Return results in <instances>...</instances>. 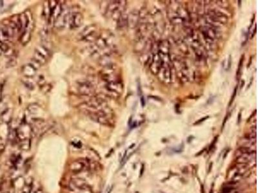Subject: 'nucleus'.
Listing matches in <instances>:
<instances>
[{
  "label": "nucleus",
  "instance_id": "nucleus-20",
  "mask_svg": "<svg viewBox=\"0 0 258 193\" xmlns=\"http://www.w3.org/2000/svg\"><path fill=\"white\" fill-rule=\"evenodd\" d=\"M33 61H34L35 63H37L38 64H39L40 66H42L45 64L47 62L48 59L47 58H45V57L41 55L40 54H39L38 52L34 51V53L33 55V58L32 59Z\"/></svg>",
  "mask_w": 258,
  "mask_h": 193
},
{
  "label": "nucleus",
  "instance_id": "nucleus-37",
  "mask_svg": "<svg viewBox=\"0 0 258 193\" xmlns=\"http://www.w3.org/2000/svg\"><path fill=\"white\" fill-rule=\"evenodd\" d=\"M240 118H241V113H239V120H238V122H240Z\"/></svg>",
  "mask_w": 258,
  "mask_h": 193
},
{
  "label": "nucleus",
  "instance_id": "nucleus-30",
  "mask_svg": "<svg viewBox=\"0 0 258 193\" xmlns=\"http://www.w3.org/2000/svg\"><path fill=\"white\" fill-rule=\"evenodd\" d=\"M5 150V144L4 142L3 139L0 137V155L4 152Z\"/></svg>",
  "mask_w": 258,
  "mask_h": 193
},
{
  "label": "nucleus",
  "instance_id": "nucleus-15",
  "mask_svg": "<svg viewBox=\"0 0 258 193\" xmlns=\"http://www.w3.org/2000/svg\"><path fill=\"white\" fill-rule=\"evenodd\" d=\"M13 111L11 108H7L0 113V121L2 123H9L12 120Z\"/></svg>",
  "mask_w": 258,
  "mask_h": 193
},
{
  "label": "nucleus",
  "instance_id": "nucleus-2",
  "mask_svg": "<svg viewBox=\"0 0 258 193\" xmlns=\"http://www.w3.org/2000/svg\"><path fill=\"white\" fill-rule=\"evenodd\" d=\"M126 5V1H110L106 5L104 13L107 17H110L112 19L117 20L119 17L124 12Z\"/></svg>",
  "mask_w": 258,
  "mask_h": 193
},
{
  "label": "nucleus",
  "instance_id": "nucleus-29",
  "mask_svg": "<svg viewBox=\"0 0 258 193\" xmlns=\"http://www.w3.org/2000/svg\"><path fill=\"white\" fill-rule=\"evenodd\" d=\"M243 58L244 56H242V58L240 59L239 63V67H238V69L237 71V77L238 79H239L240 77V74H241V68H242V66H243Z\"/></svg>",
  "mask_w": 258,
  "mask_h": 193
},
{
  "label": "nucleus",
  "instance_id": "nucleus-16",
  "mask_svg": "<svg viewBox=\"0 0 258 193\" xmlns=\"http://www.w3.org/2000/svg\"><path fill=\"white\" fill-rule=\"evenodd\" d=\"M116 21L117 27L118 29L122 30L128 27V15L124 12L119 17V18Z\"/></svg>",
  "mask_w": 258,
  "mask_h": 193
},
{
  "label": "nucleus",
  "instance_id": "nucleus-23",
  "mask_svg": "<svg viewBox=\"0 0 258 193\" xmlns=\"http://www.w3.org/2000/svg\"><path fill=\"white\" fill-rule=\"evenodd\" d=\"M40 106L37 104H30L27 108V111L30 114V115H35L38 113L39 111Z\"/></svg>",
  "mask_w": 258,
  "mask_h": 193
},
{
  "label": "nucleus",
  "instance_id": "nucleus-6",
  "mask_svg": "<svg viewBox=\"0 0 258 193\" xmlns=\"http://www.w3.org/2000/svg\"><path fill=\"white\" fill-rule=\"evenodd\" d=\"M90 165L89 160L81 158L72 162L69 165V170L73 174H79L89 169Z\"/></svg>",
  "mask_w": 258,
  "mask_h": 193
},
{
  "label": "nucleus",
  "instance_id": "nucleus-3",
  "mask_svg": "<svg viewBox=\"0 0 258 193\" xmlns=\"http://www.w3.org/2000/svg\"><path fill=\"white\" fill-rule=\"evenodd\" d=\"M207 16L208 19L207 21L208 25L213 27H217L219 25H225L228 22L229 17L222 12L211 9L207 13Z\"/></svg>",
  "mask_w": 258,
  "mask_h": 193
},
{
  "label": "nucleus",
  "instance_id": "nucleus-26",
  "mask_svg": "<svg viewBox=\"0 0 258 193\" xmlns=\"http://www.w3.org/2000/svg\"><path fill=\"white\" fill-rule=\"evenodd\" d=\"M177 46L179 47L180 50L182 52H183V53H184L185 54L186 53H188V48H187V46H186V44H185L183 41H181L177 42Z\"/></svg>",
  "mask_w": 258,
  "mask_h": 193
},
{
  "label": "nucleus",
  "instance_id": "nucleus-34",
  "mask_svg": "<svg viewBox=\"0 0 258 193\" xmlns=\"http://www.w3.org/2000/svg\"><path fill=\"white\" fill-rule=\"evenodd\" d=\"M141 105L143 107H144L145 106V98L143 97V96H141Z\"/></svg>",
  "mask_w": 258,
  "mask_h": 193
},
{
  "label": "nucleus",
  "instance_id": "nucleus-9",
  "mask_svg": "<svg viewBox=\"0 0 258 193\" xmlns=\"http://www.w3.org/2000/svg\"><path fill=\"white\" fill-rule=\"evenodd\" d=\"M83 20L84 17L81 12H70L67 22L69 28L71 30H74L79 28L83 25Z\"/></svg>",
  "mask_w": 258,
  "mask_h": 193
},
{
  "label": "nucleus",
  "instance_id": "nucleus-8",
  "mask_svg": "<svg viewBox=\"0 0 258 193\" xmlns=\"http://www.w3.org/2000/svg\"><path fill=\"white\" fill-rule=\"evenodd\" d=\"M200 32H201L203 38L207 43L212 44L213 41L218 37V32L217 30L210 25L201 26L199 28Z\"/></svg>",
  "mask_w": 258,
  "mask_h": 193
},
{
  "label": "nucleus",
  "instance_id": "nucleus-32",
  "mask_svg": "<svg viewBox=\"0 0 258 193\" xmlns=\"http://www.w3.org/2000/svg\"><path fill=\"white\" fill-rule=\"evenodd\" d=\"M3 85L0 84V102L2 100V96H3Z\"/></svg>",
  "mask_w": 258,
  "mask_h": 193
},
{
  "label": "nucleus",
  "instance_id": "nucleus-1",
  "mask_svg": "<svg viewBox=\"0 0 258 193\" xmlns=\"http://www.w3.org/2000/svg\"><path fill=\"white\" fill-rule=\"evenodd\" d=\"M17 143L20 149L23 150H29L30 147V140L33 134L32 126L26 121H22L16 128Z\"/></svg>",
  "mask_w": 258,
  "mask_h": 193
},
{
  "label": "nucleus",
  "instance_id": "nucleus-10",
  "mask_svg": "<svg viewBox=\"0 0 258 193\" xmlns=\"http://www.w3.org/2000/svg\"><path fill=\"white\" fill-rule=\"evenodd\" d=\"M105 88L110 94L120 95L123 90V85L121 80L105 83Z\"/></svg>",
  "mask_w": 258,
  "mask_h": 193
},
{
  "label": "nucleus",
  "instance_id": "nucleus-21",
  "mask_svg": "<svg viewBox=\"0 0 258 193\" xmlns=\"http://www.w3.org/2000/svg\"><path fill=\"white\" fill-rule=\"evenodd\" d=\"M40 37L42 39V40L45 42H47L48 40V37L50 36V31H49V28L48 27H43L39 33Z\"/></svg>",
  "mask_w": 258,
  "mask_h": 193
},
{
  "label": "nucleus",
  "instance_id": "nucleus-7",
  "mask_svg": "<svg viewBox=\"0 0 258 193\" xmlns=\"http://www.w3.org/2000/svg\"><path fill=\"white\" fill-rule=\"evenodd\" d=\"M77 91L83 96H92L95 94V87L88 80H81L77 82Z\"/></svg>",
  "mask_w": 258,
  "mask_h": 193
},
{
  "label": "nucleus",
  "instance_id": "nucleus-13",
  "mask_svg": "<svg viewBox=\"0 0 258 193\" xmlns=\"http://www.w3.org/2000/svg\"><path fill=\"white\" fill-rule=\"evenodd\" d=\"M21 71L25 77L32 78L35 76L38 69L35 68L31 63H27L22 66Z\"/></svg>",
  "mask_w": 258,
  "mask_h": 193
},
{
  "label": "nucleus",
  "instance_id": "nucleus-12",
  "mask_svg": "<svg viewBox=\"0 0 258 193\" xmlns=\"http://www.w3.org/2000/svg\"><path fill=\"white\" fill-rule=\"evenodd\" d=\"M161 59H160L159 56L158 55V50L156 52H155L153 53L152 55V58L151 63L150 64V70L151 72H152L154 75L157 76L158 73L159 71L160 68H161Z\"/></svg>",
  "mask_w": 258,
  "mask_h": 193
},
{
  "label": "nucleus",
  "instance_id": "nucleus-11",
  "mask_svg": "<svg viewBox=\"0 0 258 193\" xmlns=\"http://www.w3.org/2000/svg\"><path fill=\"white\" fill-rule=\"evenodd\" d=\"M70 185L79 191H91V187L87 182L81 178H73L70 180Z\"/></svg>",
  "mask_w": 258,
  "mask_h": 193
},
{
  "label": "nucleus",
  "instance_id": "nucleus-27",
  "mask_svg": "<svg viewBox=\"0 0 258 193\" xmlns=\"http://www.w3.org/2000/svg\"><path fill=\"white\" fill-rule=\"evenodd\" d=\"M16 64V57L15 55L11 57L7 63V67H14Z\"/></svg>",
  "mask_w": 258,
  "mask_h": 193
},
{
  "label": "nucleus",
  "instance_id": "nucleus-14",
  "mask_svg": "<svg viewBox=\"0 0 258 193\" xmlns=\"http://www.w3.org/2000/svg\"><path fill=\"white\" fill-rule=\"evenodd\" d=\"M140 18V13L137 10H133L128 14V27L134 28L138 25Z\"/></svg>",
  "mask_w": 258,
  "mask_h": 193
},
{
  "label": "nucleus",
  "instance_id": "nucleus-33",
  "mask_svg": "<svg viewBox=\"0 0 258 193\" xmlns=\"http://www.w3.org/2000/svg\"><path fill=\"white\" fill-rule=\"evenodd\" d=\"M226 193H238V190L234 188V189H231V190L229 191L228 192H226Z\"/></svg>",
  "mask_w": 258,
  "mask_h": 193
},
{
  "label": "nucleus",
  "instance_id": "nucleus-22",
  "mask_svg": "<svg viewBox=\"0 0 258 193\" xmlns=\"http://www.w3.org/2000/svg\"><path fill=\"white\" fill-rule=\"evenodd\" d=\"M51 12V7L49 5V1L44 2V4H43V14L48 20H49V19H50Z\"/></svg>",
  "mask_w": 258,
  "mask_h": 193
},
{
  "label": "nucleus",
  "instance_id": "nucleus-19",
  "mask_svg": "<svg viewBox=\"0 0 258 193\" xmlns=\"http://www.w3.org/2000/svg\"><path fill=\"white\" fill-rule=\"evenodd\" d=\"M32 36V31L29 30H25L23 31L21 34V36L20 38V43L23 45H26L27 44L31 39Z\"/></svg>",
  "mask_w": 258,
  "mask_h": 193
},
{
  "label": "nucleus",
  "instance_id": "nucleus-18",
  "mask_svg": "<svg viewBox=\"0 0 258 193\" xmlns=\"http://www.w3.org/2000/svg\"><path fill=\"white\" fill-rule=\"evenodd\" d=\"M34 51L38 52L39 54H40L41 55L45 57V58H47V59H48V58H49L50 55H51L49 48H47V46L44 45H41L38 46L36 48H35V49Z\"/></svg>",
  "mask_w": 258,
  "mask_h": 193
},
{
  "label": "nucleus",
  "instance_id": "nucleus-24",
  "mask_svg": "<svg viewBox=\"0 0 258 193\" xmlns=\"http://www.w3.org/2000/svg\"><path fill=\"white\" fill-rule=\"evenodd\" d=\"M30 78H26L25 77L24 79L22 80L23 84L26 88L30 90H33L34 89V84L30 80Z\"/></svg>",
  "mask_w": 258,
  "mask_h": 193
},
{
  "label": "nucleus",
  "instance_id": "nucleus-17",
  "mask_svg": "<svg viewBox=\"0 0 258 193\" xmlns=\"http://www.w3.org/2000/svg\"><path fill=\"white\" fill-rule=\"evenodd\" d=\"M11 38L5 26L0 27V43H6Z\"/></svg>",
  "mask_w": 258,
  "mask_h": 193
},
{
  "label": "nucleus",
  "instance_id": "nucleus-36",
  "mask_svg": "<svg viewBox=\"0 0 258 193\" xmlns=\"http://www.w3.org/2000/svg\"><path fill=\"white\" fill-rule=\"evenodd\" d=\"M3 54H4V52H3V50L1 46V45H0V55H2Z\"/></svg>",
  "mask_w": 258,
  "mask_h": 193
},
{
  "label": "nucleus",
  "instance_id": "nucleus-4",
  "mask_svg": "<svg viewBox=\"0 0 258 193\" xmlns=\"http://www.w3.org/2000/svg\"><path fill=\"white\" fill-rule=\"evenodd\" d=\"M98 37L99 35L97 32V25L92 24L83 28L82 31L78 34L77 38L79 41L92 43L94 42Z\"/></svg>",
  "mask_w": 258,
  "mask_h": 193
},
{
  "label": "nucleus",
  "instance_id": "nucleus-28",
  "mask_svg": "<svg viewBox=\"0 0 258 193\" xmlns=\"http://www.w3.org/2000/svg\"><path fill=\"white\" fill-rule=\"evenodd\" d=\"M30 193H43V191L42 187L39 185L35 186L34 187L32 186V191H31Z\"/></svg>",
  "mask_w": 258,
  "mask_h": 193
},
{
  "label": "nucleus",
  "instance_id": "nucleus-5",
  "mask_svg": "<svg viewBox=\"0 0 258 193\" xmlns=\"http://www.w3.org/2000/svg\"><path fill=\"white\" fill-rule=\"evenodd\" d=\"M173 64L172 63H162L157 76L159 79L165 84H170L172 80V70Z\"/></svg>",
  "mask_w": 258,
  "mask_h": 193
},
{
  "label": "nucleus",
  "instance_id": "nucleus-35",
  "mask_svg": "<svg viewBox=\"0 0 258 193\" xmlns=\"http://www.w3.org/2000/svg\"><path fill=\"white\" fill-rule=\"evenodd\" d=\"M208 118V117H204V118H202V120L201 119V120H199L198 122H195V124H198L199 123H200V122H203V120H204L205 119H207V118Z\"/></svg>",
  "mask_w": 258,
  "mask_h": 193
},
{
  "label": "nucleus",
  "instance_id": "nucleus-25",
  "mask_svg": "<svg viewBox=\"0 0 258 193\" xmlns=\"http://www.w3.org/2000/svg\"><path fill=\"white\" fill-rule=\"evenodd\" d=\"M32 186H33V183L32 182L26 183L24 185L23 189H22L21 193H30L31 191H32Z\"/></svg>",
  "mask_w": 258,
  "mask_h": 193
},
{
  "label": "nucleus",
  "instance_id": "nucleus-31",
  "mask_svg": "<svg viewBox=\"0 0 258 193\" xmlns=\"http://www.w3.org/2000/svg\"><path fill=\"white\" fill-rule=\"evenodd\" d=\"M237 91H238V86H236V87L235 88L234 91L233 95H232V98H231L230 101V103H229V106H231V104H232V102H233V101H234V99H235V96H236Z\"/></svg>",
  "mask_w": 258,
  "mask_h": 193
}]
</instances>
